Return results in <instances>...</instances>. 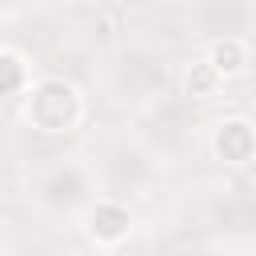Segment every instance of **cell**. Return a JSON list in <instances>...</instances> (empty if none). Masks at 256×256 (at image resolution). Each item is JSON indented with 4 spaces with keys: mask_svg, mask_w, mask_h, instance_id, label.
Returning a JSON list of instances; mask_svg holds the SVG:
<instances>
[{
    "mask_svg": "<svg viewBox=\"0 0 256 256\" xmlns=\"http://www.w3.org/2000/svg\"><path fill=\"white\" fill-rule=\"evenodd\" d=\"M204 224L224 248L232 252H252L256 248V188L252 184H224L208 196L204 204Z\"/></svg>",
    "mask_w": 256,
    "mask_h": 256,
    "instance_id": "8992f818",
    "label": "cell"
},
{
    "mask_svg": "<svg viewBox=\"0 0 256 256\" xmlns=\"http://www.w3.org/2000/svg\"><path fill=\"white\" fill-rule=\"evenodd\" d=\"M12 4H24V0H12ZM32 4H36V0H32Z\"/></svg>",
    "mask_w": 256,
    "mask_h": 256,
    "instance_id": "2e32d148",
    "label": "cell"
},
{
    "mask_svg": "<svg viewBox=\"0 0 256 256\" xmlns=\"http://www.w3.org/2000/svg\"><path fill=\"white\" fill-rule=\"evenodd\" d=\"M200 56H204V60H208V64L220 72V80L228 84V80H240V76L252 68V40H244V36L208 40Z\"/></svg>",
    "mask_w": 256,
    "mask_h": 256,
    "instance_id": "30bf717a",
    "label": "cell"
},
{
    "mask_svg": "<svg viewBox=\"0 0 256 256\" xmlns=\"http://www.w3.org/2000/svg\"><path fill=\"white\" fill-rule=\"evenodd\" d=\"M32 60L28 52H20L16 44H0V96H24V88L32 84Z\"/></svg>",
    "mask_w": 256,
    "mask_h": 256,
    "instance_id": "7c38bea8",
    "label": "cell"
},
{
    "mask_svg": "<svg viewBox=\"0 0 256 256\" xmlns=\"http://www.w3.org/2000/svg\"><path fill=\"white\" fill-rule=\"evenodd\" d=\"M252 124H256V116H252Z\"/></svg>",
    "mask_w": 256,
    "mask_h": 256,
    "instance_id": "e0dca14e",
    "label": "cell"
},
{
    "mask_svg": "<svg viewBox=\"0 0 256 256\" xmlns=\"http://www.w3.org/2000/svg\"><path fill=\"white\" fill-rule=\"evenodd\" d=\"M128 132L164 168V164H180L196 152V144L204 140V120L196 116L192 100H184L180 92H164V96H156V100H148L132 112Z\"/></svg>",
    "mask_w": 256,
    "mask_h": 256,
    "instance_id": "7a4b0ae2",
    "label": "cell"
},
{
    "mask_svg": "<svg viewBox=\"0 0 256 256\" xmlns=\"http://www.w3.org/2000/svg\"><path fill=\"white\" fill-rule=\"evenodd\" d=\"M168 80H172V68H168V56L164 48L148 44V40H132V44H120L116 56L108 60L104 68V84H108V96L128 104L132 112L156 96L168 92Z\"/></svg>",
    "mask_w": 256,
    "mask_h": 256,
    "instance_id": "277c9868",
    "label": "cell"
},
{
    "mask_svg": "<svg viewBox=\"0 0 256 256\" xmlns=\"http://www.w3.org/2000/svg\"><path fill=\"white\" fill-rule=\"evenodd\" d=\"M188 32L208 44L224 36L252 40L256 32V0H188Z\"/></svg>",
    "mask_w": 256,
    "mask_h": 256,
    "instance_id": "52a82bcc",
    "label": "cell"
},
{
    "mask_svg": "<svg viewBox=\"0 0 256 256\" xmlns=\"http://www.w3.org/2000/svg\"><path fill=\"white\" fill-rule=\"evenodd\" d=\"M0 256H16V248L8 244V232H4V224H0Z\"/></svg>",
    "mask_w": 256,
    "mask_h": 256,
    "instance_id": "5bb4252c",
    "label": "cell"
},
{
    "mask_svg": "<svg viewBox=\"0 0 256 256\" xmlns=\"http://www.w3.org/2000/svg\"><path fill=\"white\" fill-rule=\"evenodd\" d=\"M88 164H92V176L100 184V196H116V200L148 196L152 180L160 176V164L152 160V152L132 132H120V136L104 140L100 152H92Z\"/></svg>",
    "mask_w": 256,
    "mask_h": 256,
    "instance_id": "5b68a950",
    "label": "cell"
},
{
    "mask_svg": "<svg viewBox=\"0 0 256 256\" xmlns=\"http://www.w3.org/2000/svg\"><path fill=\"white\" fill-rule=\"evenodd\" d=\"M60 256H96V252H88V248H68V252H60Z\"/></svg>",
    "mask_w": 256,
    "mask_h": 256,
    "instance_id": "9a60e30c",
    "label": "cell"
},
{
    "mask_svg": "<svg viewBox=\"0 0 256 256\" xmlns=\"http://www.w3.org/2000/svg\"><path fill=\"white\" fill-rule=\"evenodd\" d=\"M20 120L40 136H72L88 120V96L72 76L44 72L20 96Z\"/></svg>",
    "mask_w": 256,
    "mask_h": 256,
    "instance_id": "3957f363",
    "label": "cell"
},
{
    "mask_svg": "<svg viewBox=\"0 0 256 256\" xmlns=\"http://www.w3.org/2000/svg\"><path fill=\"white\" fill-rule=\"evenodd\" d=\"M204 148L224 168H248L256 160V124H252V116L232 112V116L212 120L204 128Z\"/></svg>",
    "mask_w": 256,
    "mask_h": 256,
    "instance_id": "9c48e42d",
    "label": "cell"
},
{
    "mask_svg": "<svg viewBox=\"0 0 256 256\" xmlns=\"http://www.w3.org/2000/svg\"><path fill=\"white\" fill-rule=\"evenodd\" d=\"M220 92H224V80H220V72H216L204 56H196L192 64L180 68V96H184V100L200 104V100H216Z\"/></svg>",
    "mask_w": 256,
    "mask_h": 256,
    "instance_id": "8fae6325",
    "label": "cell"
},
{
    "mask_svg": "<svg viewBox=\"0 0 256 256\" xmlns=\"http://www.w3.org/2000/svg\"><path fill=\"white\" fill-rule=\"evenodd\" d=\"M100 196V184L92 176V164L80 160V156H68V160H48L40 164L28 184H24V200L28 208L52 224V228H76L80 216L92 208V200Z\"/></svg>",
    "mask_w": 256,
    "mask_h": 256,
    "instance_id": "6da1fadb",
    "label": "cell"
},
{
    "mask_svg": "<svg viewBox=\"0 0 256 256\" xmlns=\"http://www.w3.org/2000/svg\"><path fill=\"white\" fill-rule=\"evenodd\" d=\"M104 256H152V252H148V248H136V244L128 240L124 248H116V252H104Z\"/></svg>",
    "mask_w": 256,
    "mask_h": 256,
    "instance_id": "4fadbf2b",
    "label": "cell"
},
{
    "mask_svg": "<svg viewBox=\"0 0 256 256\" xmlns=\"http://www.w3.org/2000/svg\"><path fill=\"white\" fill-rule=\"evenodd\" d=\"M80 236L88 240V252L104 256V252H116L124 248L132 236H136V216L128 208V200H116V196H96L92 208L80 216Z\"/></svg>",
    "mask_w": 256,
    "mask_h": 256,
    "instance_id": "ba28073f",
    "label": "cell"
}]
</instances>
